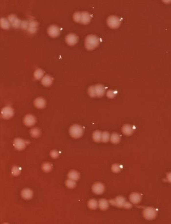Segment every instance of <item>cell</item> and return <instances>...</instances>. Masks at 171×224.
<instances>
[{
	"mask_svg": "<svg viewBox=\"0 0 171 224\" xmlns=\"http://www.w3.org/2000/svg\"><path fill=\"white\" fill-rule=\"evenodd\" d=\"M26 142L25 140L21 138H16L14 140L13 146L16 150H22L26 147Z\"/></svg>",
	"mask_w": 171,
	"mask_h": 224,
	"instance_id": "8",
	"label": "cell"
},
{
	"mask_svg": "<svg viewBox=\"0 0 171 224\" xmlns=\"http://www.w3.org/2000/svg\"><path fill=\"white\" fill-rule=\"evenodd\" d=\"M44 74V72L43 70L41 69H37L35 70L34 73V76L36 80H40L43 77V75Z\"/></svg>",
	"mask_w": 171,
	"mask_h": 224,
	"instance_id": "28",
	"label": "cell"
},
{
	"mask_svg": "<svg viewBox=\"0 0 171 224\" xmlns=\"http://www.w3.org/2000/svg\"><path fill=\"white\" fill-rule=\"evenodd\" d=\"M88 205V207L90 209H95L97 208L98 204L97 201L96 200L92 199L89 201Z\"/></svg>",
	"mask_w": 171,
	"mask_h": 224,
	"instance_id": "26",
	"label": "cell"
},
{
	"mask_svg": "<svg viewBox=\"0 0 171 224\" xmlns=\"http://www.w3.org/2000/svg\"><path fill=\"white\" fill-rule=\"evenodd\" d=\"M98 207L102 211H106L109 208V203L106 199H101L99 201Z\"/></svg>",
	"mask_w": 171,
	"mask_h": 224,
	"instance_id": "20",
	"label": "cell"
},
{
	"mask_svg": "<svg viewBox=\"0 0 171 224\" xmlns=\"http://www.w3.org/2000/svg\"><path fill=\"white\" fill-rule=\"evenodd\" d=\"M48 33L49 36L56 38L60 34V28L56 25H51L48 28Z\"/></svg>",
	"mask_w": 171,
	"mask_h": 224,
	"instance_id": "5",
	"label": "cell"
},
{
	"mask_svg": "<svg viewBox=\"0 0 171 224\" xmlns=\"http://www.w3.org/2000/svg\"><path fill=\"white\" fill-rule=\"evenodd\" d=\"M81 15V12H76L74 13L73 16V18L74 21H76V23H79L80 22Z\"/></svg>",
	"mask_w": 171,
	"mask_h": 224,
	"instance_id": "33",
	"label": "cell"
},
{
	"mask_svg": "<svg viewBox=\"0 0 171 224\" xmlns=\"http://www.w3.org/2000/svg\"><path fill=\"white\" fill-rule=\"evenodd\" d=\"M14 110L11 107H6L2 109L1 111V116L2 118L5 119H9L11 118L14 115Z\"/></svg>",
	"mask_w": 171,
	"mask_h": 224,
	"instance_id": "6",
	"label": "cell"
},
{
	"mask_svg": "<svg viewBox=\"0 0 171 224\" xmlns=\"http://www.w3.org/2000/svg\"><path fill=\"white\" fill-rule=\"evenodd\" d=\"M167 181L171 183V172L168 173L167 175Z\"/></svg>",
	"mask_w": 171,
	"mask_h": 224,
	"instance_id": "39",
	"label": "cell"
},
{
	"mask_svg": "<svg viewBox=\"0 0 171 224\" xmlns=\"http://www.w3.org/2000/svg\"><path fill=\"white\" fill-rule=\"evenodd\" d=\"M125 198L122 196H118L115 199L110 200V203L113 206H116L118 207H123L124 204L126 202Z\"/></svg>",
	"mask_w": 171,
	"mask_h": 224,
	"instance_id": "13",
	"label": "cell"
},
{
	"mask_svg": "<svg viewBox=\"0 0 171 224\" xmlns=\"http://www.w3.org/2000/svg\"><path fill=\"white\" fill-rule=\"evenodd\" d=\"M130 200L131 202L133 204H137L140 203L141 200V196L138 193H133L130 195Z\"/></svg>",
	"mask_w": 171,
	"mask_h": 224,
	"instance_id": "16",
	"label": "cell"
},
{
	"mask_svg": "<svg viewBox=\"0 0 171 224\" xmlns=\"http://www.w3.org/2000/svg\"><path fill=\"white\" fill-rule=\"evenodd\" d=\"M88 94L91 97H96L94 86H91L88 89Z\"/></svg>",
	"mask_w": 171,
	"mask_h": 224,
	"instance_id": "34",
	"label": "cell"
},
{
	"mask_svg": "<svg viewBox=\"0 0 171 224\" xmlns=\"http://www.w3.org/2000/svg\"><path fill=\"white\" fill-rule=\"evenodd\" d=\"M66 186L69 188H73L76 186L75 181L71 179H67L66 180Z\"/></svg>",
	"mask_w": 171,
	"mask_h": 224,
	"instance_id": "30",
	"label": "cell"
},
{
	"mask_svg": "<svg viewBox=\"0 0 171 224\" xmlns=\"http://www.w3.org/2000/svg\"><path fill=\"white\" fill-rule=\"evenodd\" d=\"M107 95L108 97L110 98H114L115 96V93H114V91H108L107 93Z\"/></svg>",
	"mask_w": 171,
	"mask_h": 224,
	"instance_id": "37",
	"label": "cell"
},
{
	"mask_svg": "<svg viewBox=\"0 0 171 224\" xmlns=\"http://www.w3.org/2000/svg\"><path fill=\"white\" fill-rule=\"evenodd\" d=\"M123 207L126 209H130L132 208V205L128 202H125V203L124 204Z\"/></svg>",
	"mask_w": 171,
	"mask_h": 224,
	"instance_id": "38",
	"label": "cell"
},
{
	"mask_svg": "<svg viewBox=\"0 0 171 224\" xmlns=\"http://www.w3.org/2000/svg\"><path fill=\"white\" fill-rule=\"evenodd\" d=\"M38 23L37 21H31L28 23V31L31 33H34L36 32L37 28L38 26Z\"/></svg>",
	"mask_w": 171,
	"mask_h": 224,
	"instance_id": "19",
	"label": "cell"
},
{
	"mask_svg": "<svg viewBox=\"0 0 171 224\" xmlns=\"http://www.w3.org/2000/svg\"><path fill=\"white\" fill-rule=\"evenodd\" d=\"M92 191L96 194H102L105 191V186L102 183L97 182L94 184L92 187Z\"/></svg>",
	"mask_w": 171,
	"mask_h": 224,
	"instance_id": "9",
	"label": "cell"
},
{
	"mask_svg": "<svg viewBox=\"0 0 171 224\" xmlns=\"http://www.w3.org/2000/svg\"><path fill=\"white\" fill-rule=\"evenodd\" d=\"M91 16L89 12L86 11L81 12L80 23L83 25H87L91 21Z\"/></svg>",
	"mask_w": 171,
	"mask_h": 224,
	"instance_id": "14",
	"label": "cell"
},
{
	"mask_svg": "<svg viewBox=\"0 0 171 224\" xmlns=\"http://www.w3.org/2000/svg\"><path fill=\"white\" fill-rule=\"evenodd\" d=\"M157 212L154 208L148 207L143 211V216L147 220H153L156 216Z\"/></svg>",
	"mask_w": 171,
	"mask_h": 224,
	"instance_id": "4",
	"label": "cell"
},
{
	"mask_svg": "<svg viewBox=\"0 0 171 224\" xmlns=\"http://www.w3.org/2000/svg\"><path fill=\"white\" fill-rule=\"evenodd\" d=\"M1 27L5 30H7L10 28V23L7 19H1Z\"/></svg>",
	"mask_w": 171,
	"mask_h": 224,
	"instance_id": "24",
	"label": "cell"
},
{
	"mask_svg": "<svg viewBox=\"0 0 171 224\" xmlns=\"http://www.w3.org/2000/svg\"><path fill=\"white\" fill-rule=\"evenodd\" d=\"M110 139L112 143L115 144H118L120 142V137L118 134L114 133L112 134V135H111Z\"/></svg>",
	"mask_w": 171,
	"mask_h": 224,
	"instance_id": "27",
	"label": "cell"
},
{
	"mask_svg": "<svg viewBox=\"0 0 171 224\" xmlns=\"http://www.w3.org/2000/svg\"><path fill=\"white\" fill-rule=\"evenodd\" d=\"M21 195L25 199H30L33 196V192L30 189L25 188L22 191Z\"/></svg>",
	"mask_w": 171,
	"mask_h": 224,
	"instance_id": "17",
	"label": "cell"
},
{
	"mask_svg": "<svg viewBox=\"0 0 171 224\" xmlns=\"http://www.w3.org/2000/svg\"><path fill=\"white\" fill-rule=\"evenodd\" d=\"M94 88L96 97H101L105 93V88L102 85H96L94 86Z\"/></svg>",
	"mask_w": 171,
	"mask_h": 224,
	"instance_id": "12",
	"label": "cell"
},
{
	"mask_svg": "<svg viewBox=\"0 0 171 224\" xmlns=\"http://www.w3.org/2000/svg\"><path fill=\"white\" fill-rule=\"evenodd\" d=\"M8 20L11 24L13 27L19 28L21 26L22 22L20 19H19L16 16L12 14L8 16Z\"/></svg>",
	"mask_w": 171,
	"mask_h": 224,
	"instance_id": "10",
	"label": "cell"
},
{
	"mask_svg": "<svg viewBox=\"0 0 171 224\" xmlns=\"http://www.w3.org/2000/svg\"><path fill=\"white\" fill-rule=\"evenodd\" d=\"M110 138V134L108 132H103L102 133V138L101 141L104 143H106L109 141Z\"/></svg>",
	"mask_w": 171,
	"mask_h": 224,
	"instance_id": "31",
	"label": "cell"
},
{
	"mask_svg": "<svg viewBox=\"0 0 171 224\" xmlns=\"http://www.w3.org/2000/svg\"><path fill=\"white\" fill-rule=\"evenodd\" d=\"M21 171V168L18 166H13V168H12L11 173L14 176H18L20 174Z\"/></svg>",
	"mask_w": 171,
	"mask_h": 224,
	"instance_id": "32",
	"label": "cell"
},
{
	"mask_svg": "<svg viewBox=\"0 0 171 224\" xmlns=\"http://www.w3.org/2000/svg\"><path fill=\"white\" fill-rule=\"evenodd\" d=\"M50 155L53 159H56L59 156V153L57 150H53L50 152Z\"/></svg>",
	"mask_w": 171,
	"mask_h": 224,
	"instance_id": "35",
	"label": "cell"
},
{
	"mask_svg": "<svg viewBox=\"0 0 171 224\" xmlns=\"http://www.w3.org/2000/svg\"><path fill=\"white\" fill-rule=\"evenodd\" d=\"M66 43H67V45L73 46L75 45L77 43L78 41V37L76 35L73 33H71L67 35L65 38Z\"/></svg>",
	"mask_w": 171,
	"mask_h": 224,
	"instance_id": "7",
	"label": "cell"
},
{
	"mask_svg": "<svg viewBox=\"0 0 171 224\" xmlns=\"http://www.w3.org/2000/svg\"><path fill=\"white\" fill-rule=\"evenodd\" d=\"M42 168L43 171H44L46 172H48L49 171H51L52 168H53V166H52L51 164L46 162V163H44L43 164Z\"/></svg>",
	"mask_w": 171,
	"mask_h": 224,
	"instance_id": "29",
	"label": "cell"
},
{
	"mask_svg": "<svg viewBox=\"0 0 171 224\" xmlns=\"http://www.w3.org/2000/svg\"><path fill=\"white\" fill-rule=\"evenodd\" d=\"M69 132L71 137L73 138L78 139L82 136L84 130L81 125L75 124L70 127Z\"/></svg>",
	"mask_w": 171,
	"mask_h": 224,
	"instance_id": "2",
	"label": "cell"
},
{
	"mask_svg": "<svg viewBox=\"0 0 171 224\" xmlns=\"http://www.w3.org/2000/svg\"><path fill=\"white\" fill-rule=\"evenodd\" d=\"M122 132L125 135H131L133 133V130L132 127L130 125H125L122 127Z\"/></svg>",
	"mask_w": 171,
	"mask_h": 224,
	"instance_id": "21",
	"label": "cell"
},
{
	"mask_svg": "<svg viewBox=\"0 0 171 224\" xmlns=\"http://www.w3.org/2000/svg\"><path fill=\"white\" fill-rule=\"evenodd\" d=\"M107 24L110 28L115 29L119 27L121 25V21L118 17L112 15L108 17L107 21Z\"/></svg>",
	"mask_w": 171,
	"mask_h": 224,
	"instance_id": "3",
	"label": "cell"
},
{
	"mask_svg": "<svg viewBox=\"0 0 171 224\" xmlns=\"http://www.w3.org/2000/svg\"><path fill=\"white\" fill-rule=\"evenodd\" d=\"M92 138L93 140L96 142H100L102 138V133L101 132L96 130L92 134Z\"/></svg>",
	"mask_w": 171,
	"mask_h": 224,
	"instance_id": "23",
	"label": "cell"
},
{
	"mask_svg": "<svg viewBox=\"0 0 171 224\" xmlns=\"http://www.w3.org/2000/svg\"><path fill=\"white\" fill-rule=\"evenodd\" d=\"M34 104L37 108L43 109L46 105V102L43 98L38 97L35 100Z\"/></svg>",
	"mask_w": 171,
	"mask_h": 224,
	"instance_id": "15",
	"label": "cell"
},
{
	"mask_svg": "<svg viewBox=\"0 0 171 224\" xmlns=\"http://www.w3.org/2000/svg\"><path fill=\"white\" fill-rule=\"evenodd\" d=\"M99 39L95 35H89L85 39V45L88 50H92L98 46L99 44Z\"/></svg>",
	"mask_w": 171,
	"mask_h": 224,
	"instance_id": "1",
	"label": "cell"
},
{
	"mask_svg": "<svg viewBox=\"0 0 171 224\" xmlns=\"http://www.w3.org/2000/svg\"><path fill=\"white\" fill-rule=\"evenodd\" d=\"M68 177L69 179L73 180L74 181H77L79 179L80 177V175L77 171L76 170H71L69 171V173H68Z\"/></svg>",
	"mask_w": 171,
	"mask_h": 224,
	"instance_id": "22",
	"label": "cell"
},
{
	"mask_svg": "<svg viewBox=\"0 0 171 224\" xmlns=\"http://www.w3.org/2000/svg\"><path fill=\"white\" fill-rule=\"evenodd\" d=\"M53 82V78L48 75H46L42 78L41 82L43 86L44 87H49L51 86Z\"/></svg>",
	"mask_w": 171,
	"mask_h": 224,
	"instance_id": "18",
	"label": "cell"
},
{
	"mask_svg": "<svg viewBox=\"0 0 171 224\" xmlns=\"http://www.w3.org/2000/svg\"><path fill=\"white\" fill-rule=\"evenodd\" d=\"M36 118L31 114H28L24 118V123L27 127H32L36 123Z\"/></svg>",
	"mask_w": 171,
	"mask_h": 224,
	"instance_id": "11",
	"label": "cell"
},
{
	"mask_svg": "<svg viewBox=\"0 0 171 224\" xmlns=\"http://www.w3.org/2000/svg\"><path fill=\"white\" fill-rule=\"evenodd\" d=\"M30 133L32 137L34 138H38L41 135V131L38 127H34L31 129Z\"/></svg>",
	"mask_w": 171,
	"mask_h": 224,
	"instance_id": "25",
	"label": "cell"
},
{
	"mask_svg": "<svg viewBox=\"0 0 171 224\" xmlns=\"http://www.w3.org/2000/svg\"><path fill=\"white\" fill-rule=\"evenodd\" d=\"M112 171L115 173L118 172L120 170V166L117 164H114L112 166Z\"/></svg>",
	"mask_w": 171,
	"mask_h": 224,
	"instance_id": "36",
	"label": "cell"
}]
</instances>
